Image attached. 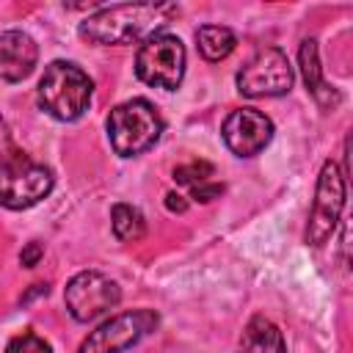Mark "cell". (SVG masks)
Here are the masks:
<instances>
[{"label":"cell","mask_w":353,"mask_h":353,"mask_svg":"<svg viewBox=\"0 0 353 353\" xmlns=\"http://www.w3.org/2000/svg\"><path fill=\"white\" fill-rule=\"evenodd\" d=\"M176 6H160V3H121L99 8L97 14L85 17L80 22V36L91 44H130L143 36H152L154 28L165 19V14H174Z\"/></svg>","instance_id":"obj_1"},{"label":"cell","mask_w":353,"mask_h":353,"mask_svg":"<svg viewBox=\"0 0 353 353\" xmlns=\"http://www.w3.org/2000/svg\"><path fill=\"white\" fill-rule=\"evenodd\" d=\"M94 83L72 61H52L39 80V105L58 121H77L91 105Z\"/></svg>","instance_id":"obj_2"},{"label":"cell","mask_w":353,"mask_h":353,"mask_svg":"<svg viewBox=\"0 0 353 353\" xmlns=\"http://www.w3.org/2000/svg\"><path fill=\"white\" fill-rule=\"evenodd\" d=\"M163 132V119L149 99H127L116 105L108 116V141L116 154L135 157L157 143Z\"/></svg>","instance_id":"obj_3"},{"label":"cell","mask_w":353,"mask_h":353,"mask_svg":"<svg viewBox=\"0 0 353 353\" xmlns=\"http://www.w3.org/2000/svg\"><path fill=\"white\" fill-rule=\"evenodd\" d=\"M55 185L52 171L33 160L25 152H6L0 154V207L6 210H28L50 196Z\"/></svg>","instance_id":"obj_4"},{"label":"cell","mask_w":353,"mask_h":353,"mask_svg":"<svg viewBox=\"0 0 353 353\" xmlns=\"http://www.w3.org/2000/svg\"><path fill=\"white\" fill-rule=\"evenodd\" d=\"M185 61L188 55H185V44L179 41V36L157 30L146 36L143 44L138 47L135 74L146 85L174 91L185 77Z\"/></svg>","instance_id":"obj_5"},{"label":"cell","mask_w":353,"mask_h":353,"mask_svg":"<svg viewBox=\"0 0 353 353\" xmlns=\"http://www.w3.org/2000/svg\"><path fill=\"white\" fill-rule=\"evenodd\" d=\"M292 80H295V74H292V66H290L284 50L262 47L237 72V91L251 99L281 97L292 88Z\"/></svg>","instance_id":"obj_6"},{"label":"cell","mask_w":353,"mask_h":353,"mask_svg":"<svg viewBox=\"0 0 353 353\" xmlns=\"http://www.w3.org/2000/svg\"><path fill=\"white\" fill-rule=\"evenodd\" d=\"M342 210H345V176L334 160H325L317 176L314 201L306 221V243L320 248L334 234Z\"/></svg>","instance_id":"obj_7"},{"label":"cell","mask_w":353,"mask_h":353,"mask_svg":"<svg viewBox=\"0 0 353 353\" xmlns=\"http://www.w3.org/2000/svg\"><path fill=\"white\" fill-rule=\"evenodd\" d=\"M157 323L160 317L154 309H132L113 314L83 339L77 353H124L132 345H138L143 336H149L157 328Z\"/></svg>","instance_id":"obj_8"},{"label":"cell","mask_w":353,"mask_h":353,"mask_svg":"<svg viewBox=\"0 0 353 353\" xmlns=\"http://www.w3.org/2000/svg\"><path fill=\"white\" fill-rule=\"evenodd\" d=\"M119 301H121L119 284L99 270H83V273L72 276L66 284V292H63L66 312L77 323H91V320L102 317L105 312L116 309Z\"/></svg>","instance_id":"obj_9"},{"label":"cell","mask_w":353,"mask_h":353,"mask_svg":"<svg viewBox=\"0 0 353 353\" xmlns=\"http://www.w3.org/2000/svg\"><path fill=\"white\" fill-rule=\"evenodd\" d=\"M221 135H223V143L237 157H254L270 143L273 121L254 108H237L226 116Z\"/></svg>","instance_id":"obj_10"},{"label":"cell","mask_w":353,"mask_h":353,"mask_svg":"<svg viewBox=\"0 0 353 353\" xmlns=\"http://www.w3.org/2000/svg\"><path fill=\"white\" fill-rule=\"evenodd\" d=\"M39 61V47L25 30L0 33V80L19 83L25 80Z\"/></svg>","instance_id":"obj_11"},{"label":"cell","mask_w":353,"mask_h":353,"mask_svg":"<svg viewBox=\"0 0 353 353\" xmlns=\"http://www.w3.org/2000/svg\"><path fill=\"white\" fill-rule=\"evenodd\" d=\"M298 63H301V74L306 83V91L314 97V102L320 108H334L339 102V94L334 85L325 83L323 77V66H320V52H317V41L314 39H303L301 50H298Z\"/></svg>","instance_id":"obj_12"},{"label":"cell","mask_w":353,"mask_h":353,"mask_svg":"<svg viewBox=\"0 0 353 353\" xmlns=\"http://www.w3.org/2000/svg\"><path fill=\"white\" fill-rule=\"evenodd\" d=\"M240 353H287L284 336L279 331V325L262 314L251 317L243 339H240Z\"/></svg>","instance_id":"obj_13"},{"label":"cell","mask_w":353,"mask_h":353,"mask_svg":"<svg viewBox=\"0 0 353 353\" xmlns=\"http://www.w3.org/2000/svg\"><path fill=\"white\" fill-rule=\"evenodd\" d=\"M196 44H199V52L204 55V61L215 63V61H223L234 50L237 36L226 25H201L196 30Z\"/></svg>","instance_id":"obj_14"},{"label":"cell","mask_w":353,"mask_h":353,"mask_svg":"<svg viewBox=\"0 0 353 353\" xmlns=\"http://www.w3.org/2000/svg\"><path fill=\"white\" fill-rule=\"evenodd\" d=\"M110 223H113V234H116L121 243H135V240H141L143 232H146V218H143V212H141L138 207H132V204H124V201L113 204V210H110Z\"/></svg>","instance_id":"obj_15"},{"label":"cell","mask_w":353,"mask_h":353,"mask_svg":"<svg viewBox=\"0 0 353 353\" xmlns=\"http://www.w3.org/2000/svg\"><path fill=\"white\" fill-rule=\"evenodd\" d=\"M212 165L207 160H193V163H185V165H176L174 168V179L179 185H201L207 182V176H212Z\"/></svg>","instance_id":"obj_16"},{"label":"cell","mask_w":353,"mask_h":353,"mask_svg":"<svg viewBox=\"0 0 353 353\" xmlns=\"http://www.w3.org/2000/svg\"><path fill=\"white\" fill-rule=\"evenodd\" d=\"M6 353H52V347L44 336H39L33 331H22L6 345Z\"/></svg>","instance_id":"obj_17"},{"label":"cell","mask_w":353,"mask_h":353,"mask_svg":"<svg viewBox=\"0 0 353 353\" xmlns=\"http://www.w3.org/2000/svg\"><path fill=\"white\" fill-rule=\"evenodd\" d=\"M223 193V185L221 182H201V185H193V199L196 201H201V204H207V201H212V199H218Z\"/></svg>","instance_id":"obj_18"},{"label":"cell","mask_w":353,"mask_h":353,"mask_svg":"<svg viewBox=\"0 0 353 353\" xmlns=\"http://www.w3.org/2000/svg\"><path fill=\"white\" fill-rule=\"evenodd\" d=\"M44 256V248H41V243H28L25 248H22V254H19V262L25 265V268H33V265H39V259Z\"/></svg>","instance_id":"obj_19"},{"label":"cell","mask_w":353,"mask_h":353,"mask_svg":"<svg viewBox=\"0 0 353 353\" xmlns=\"http://www.w3.org/2000/svg\"><path fill=\"white\" fill-rule=\"evenodd\" d=\"M165 207H168L171 212H185V210H188V201H185L179 193H168V196H165Z\"/></svg>","instance_id":"obj_20"},{"label":"cell","mask_w":353,"mask_h":353,"mask_svg":"<svg viewBox=\"0 0 353 353\" xmlns=\"http://www.w3.org/2000/svg\"><path fill=\"white\" fill-rule=\"evenodd\" d=\"M6 152H11V132H8L6 121L0 119V154H6Z\"/></svg>","instance_id":"obj_21"},{"label":"cell","mask_w":353,"mask_h":353,"mask_svg":"<svg viewBox=\"0 0 353 353\" xmlns=\"http://www.w3.org/2000/svg\"><path fill=\"white\" fill-rule=\"evenodd\" d=\"M47 292H50V287H47V284H33V287L22 295V303H28V301H30V298H36V295H47Z\"/></svg>","instance_id":"obj_22"}]
</instances>
